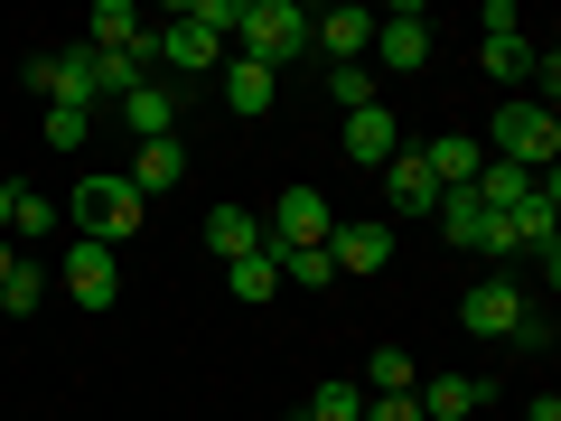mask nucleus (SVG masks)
<instances>
[{
    "label": "nucleus",
    "mask_w": 561,
    "mask_h": 421,
    "mask_svg": "<svg viewBox=\"0 0 561 421\" xmlns=\"http://www.w3.org/2000/svg\"><path fill=\"white\" fill-rule=\"evenodd\" d=\"M234 38H243V57L253 66H300L309 57V10L300 0H243V20H234Z\"/></svg>",
    "instance_id": "1"
},
{
    "label": "nucleus",
    "mask_w": 561,
    "mask_h": 421,
    "mask_svg": "<svg viewBox=\"0 0 561 421\" xmlns=\"http://www.w3.org/2000/svg\"><path fill=\"white\" fill-rule=\"evenodd\" d=\"M66 216L84 225V243H103V253H113V243H131V235H140V216H150V206H140V187H131V179H76Z\"/></svg>",
    "instance_id": "2"
},
{
    "label": "nucleus",
    "mask_w": 561,
    "mask_h": 421,
    "mask_svg": "<svg viewBox=\"0 0 561 421\" xmlns=\"http://www.w3.org/2000/svg\"><path fill=\"white\" fill-rule=\"evenodd\" d=\"M28 94H47V113H94V57L84 47H38V57L20 66Z\"/></svg>",
    "instance_id": "3"
},
{
    "label": "nucleus",
    "mask_w": 561,
    "mask_h": 421,
    "mask_svg": "<svg viewBox=\"0 0 561 421\" xmlns=\"http://www.w3.org/2000/svg\"><path fill=\"white\" fill-rule=\"evenodd\" d=\"M496 160H515V169H552L561 160L552 103H505V113H496Z\"/></svg>",
    "instance_id": "4"
},
{
    "label": "nucleus",
    "mask_w": 561,
    "mask_h": 421,
    "mask_svg": "<svg viewBox=\"0 0 561 421\" xmlns=\"http://www.w3.org/2000/svg\"><path fill=\"white\" fill-rule=\"evenodd\" d=\"M524 309H534V300H524V281H505V272H486L478 291H468V309H459V328H468V338H515V328H524Z\"/></svg>",
    "instance_id": "5"
},
{
    "label": "nucleus",
    "mask_w": 561,
    "mask_h": 421,
    "mask_svg": "<svg viewBox=\"0 0 561 421\" xmlns=\"http://www.w3.org/2000/svg\"><path fill=\"white\" fill-rule=\"evenodd\" d=\"M375 76H412V66H431V20L421 10H393V20H375Z\"/></svg>",
    "instance_id": "6"
},
{
    "label": "nucleus",
    "mask_w": 561,
    "mask_h": 421,
    "mask_svg": "<svg viewBox=\"0 0 561 421\" xmlns=\"http://www.w3.org/2000/svg\"><path fill=\"white\" fill-rule=\"evenodd\" d=\"M328 235H337V216H328L319 187H280V206H272V225H262V243H328Z\"/></svg>",
    "instance_id": "7"
},
{
    "label": "nucleus",
    "mask_w": 561,
    "mask_h": 421,
    "mask_svg": "<svg viewBox=\"0 0 561 421\" xmlns=\"http://www.w3.org/2000/svg\"><path fill=\"white\" fill-rule=\"evenodd\" d=\"M206 66H225V38H206L187 10H169V29H160V76L179 84V76H206Z\"/></svg>",
    "instance_id": "8"
},
{
    "label": "nucleus",
    "mask_w": 561,
    "mask_h": 421,
    "mask_svg": "<svg viewBox=\"0 0 561 421\" xmlns=\"http://www.w3.org/2000/svg\"><path fill=\"white\" fill-rule=\"evenodd\" d=\"M66 291H76L84 309H113V300H122V262L103 253V243L76 235V253H66Z\"/></svg>",
    "instance_id": "9"
},
{
    "label": "nucleus",
    "mask_w": 561,
    "mask_h": 421,
    "mask_svg": "<svg viewBox=\"0 0 561 421\" xmlns=\"http://www.w3.org/2000/svg\"><path fill=\"white\" fill-rule=\"evenodd\" d=\"M309 47H319L328 66H365V47H375V10H328V20H309Z\"/></svg>",
    "instance_id": "10"
},
{
    "label": "nucleus",
    "mask_w": 561,
    "mask_h": 421,
    "mask_svg": "<svg viewBox=\"0 0 561 421\" xmlns=\"http://www.w3.org/2000/svg\"><path fill=\"white\" fill-rule=\"evenodd\" d=\"M383 197H393V216H431L440 206V179L421 169V150H393L383 160Z\"/></svg>",
    "instance_id": "11"
},
{
    "label": "nucleus",
    "mask_w": 561,
    "mask_h": 421,
    "mask_svg": "<svg viewBox=\"0 0 561 421\" xmlns=\"http://www.w3.org/2000/svg\"><path fill=\"white\" fill-rule=\"evenodd\" d=\"M328 262H337V272H383V262H393V225H337V235H328Z\"/></svg>",
    "instance_id": "12"
},
{
    "label": "nucleus",
    "mask_w": 561,
    "mask_h": 421,
    "mask_svg": "<svg viewBox=\"0 0 561 421\" xmlns=\"http://www.w3.org/2000/svg\"><path fill=\"white\" fill-rule=\"evenodd\" d=\"M412 402H421V421H468L478 402H496L478 375H431V384H412Z\"/></svg>",
    "instance_id": "13"
},
{
    "label": "nucleus",
    "mask_w": 561,
    "mask_h": 421,
    "mask_svg": "<svg viewBox=\"0 0 561 421\" xmlns=\"http://www.w3.org/2000/svg\"><path fill=\"white\" fill-rule=\"evenodd\" d=\"M122 179L140 187V206H150V197H169V187L187 179V150H179V132H169V140H140V160L122 169Z\"/></svg>",
    "instance_id": "14"
},
{
    "label": "nucleus",
    "mask_w": 561,
    "mask_h": 421,
    "mask_svg": "<svg viewBox=\"0 0 561 421\" xmlns=\"http://www.w3.org/2000/svg\"><path fill=\"white\" fill-rule=\"evenodd\" d=\"M393 150H402V132H393V103H365V113H346V160L383 169Z\"/></svg>",
    "instance_id": "15"
},
{
    "label": "nucleus",
    "mask_w": 561,
    "mask_h": 421,
    "mask_svg": "<svg viewBox=\"0 0 561 421\" xmlns=\"http://www.w3.org/2000/svg\"><path fill=\"white\" fill-rule=\"evenodd\" d=\"M421 169H431V179L440 187H478V169H486V150L468 132H440V140H421Z\"/></svg>",
    "instance_id": "16"
},
{
    "label": "nucleus",
    "mask_w": 561,
    "mask_h": 421,
    "mask_svg": "<svg viewBox=\"0 0 561 421\" xmlns=\"http://www.w3.org/2000/svg\"><path fill=\"white\" fill-rule=\"evenodd\" d=\"M169 113H179V84H169V76H150V84L122 94V122H131L140 140H169Z\"/></svg>",
    "instance_id": "17"
},
{
    "label": "nucleus",
    "mask_w": 561,
    "mask_h": 421,
    "mask_svg": "<svg viewBox=\"0 0 561 421\" xmlns=\"http://www.w3.org/2000/svg\"><path fill=\"white\" fill-rule=\"evenodd\" d=\"M262 253H272V272L290 281V291H328V281H337L328 243H262Z\"/></svg>",
    "instance_id": "18"
},
{
    "label": "nucleus",
    "mask_w": 561,
    "mask_h": 421,
    "mask_svg": "<svg viewBox=\"0 0 561 421\" xmlns=\"http://www.w3.org/2000/svg\"><path fill=\"white\" fill-rule=\"evenodd\" d=\"M206 243H216L225 262L262 253V216H253V206H206Z\"/></svg>",
    "instance_id": "19"
},
{
    "label": "nucleus",
    "mask_w": 561,
    "mask_h": 421,
    "mask_svg": "<svg viewBox=\"0 0 561 421\" xmlns=\"http://www.w3.org/2000/svg\"><path fill=\"white\" fill-rule=\"evenodd\" d=\"M272 94H280V76H272V66H253V57H234V66H225V103H234L243 122H253V113H272Z\"/></svg>",
    "instance_id": "20"
},
{
    "label": "nucleus",
    "mask_w": 561,
    "mask_h": 421,
    "mask_svg": "<svg viewBox=\"0 0 561 421\" xmlns=\"http://www.w3.org/2000/svg\"><path fill=\"white\" fill-rule=\"evenodd\" d=\"M140 29H150V20H140L131 0H94V38H84V47H94V57H122Z\"/></svg>",
    "instance_id": "21"
},
{
    "label": "nucleus",
    "mask_w": 561,
    "mask_h": 421,
    "mask_svg": "<svg viewBox=\"0 0 561 421\" xmlns=\"http://www.w3.org/2000/svg\"><path fill=\"white\" fill-rule=\"evenodd\" d=\"M225 291H234L243 309H262L280 291V272H272V253H243V262H225Z\"/></svg>",
    "instance_id": "22"
},
{
    "label": "nucleus",
    "mask_w": 561,
    "mask_h": 421,
    "mask_svg": "<svg viewBox=\"0 0 561 421\" xmlns=\"http://www.w3.org/2000/svg\"><path fill=\"white\" fill-rule=\"evenodd\" d=\"M57 216H66L57 197H28V187H20V197H10V243H47V235H57Z\"/></svg>",
    "instance_id": "23"
},
{
    "label": "nucleus",
    "mask_w": 561,
    "mask_h": 421,
    "mask_svg": "<svg viewBox=\"0 0 561 421\" xmlns=\"http://www.w3.org/2000/svg\"><path fill=\"white\" fill-rule=\"evenodd\" d=\"M534 57H542V47L524 38V29H515V38H486V76H496V84H524V76H534Z\"/></svg>",
    "instance_id": "24"
},
{
    "label": "nucleus",
    "mask_w": 561,
    "mask_h": 421,
    "mask_svg": "<svg viewBox=\"0 0 561 421\" xmlns=\"http://www.w3.org/2000/svg\"><path fill=\"white\" fill-rule=\"evenodd\" d=\"M375 94H383V76H375V66H328V103H346V113H365Z\"/></svg>",
    "instance_id": "25"
},
{
    "label": "nucleus",
    "mask_w": 561,
    "mask_h": 421,
    "mask_svg": "<svg viewBox=\"0 0 561 421\" xmlns=\"http://www.w3.org/2000/svg\"><path fill=\"white\" fill-rule=\"evenodd\" d=\"M38 300H47V272H38V262H20V272L0 281V309H10V319H28Z\"/></svg>",
    "instance_id": "26"
},
{
    "label": "nucleus",
    "mask_w": 561,
    "mask_h": 421,
    "mask_svg": "<svg viewBox=\"0 0 561 421\" xmlns=\"http://www.w3.org/2000/svg\"><path fill=\"white\" fill-rule=\"evenodd\" d=\"M365 375H375V394H412V384H421V365L402 356V346H375V365H365Z\"/></svg>",
    "instance_id": "27"
},
{
    "label": "nucleus",
    "mask_w": 561,
    "mask_h": 421,
    "mask_svg": "<svg viewBox=\"0 0 561 421\" xmlns=\"http://www.w3.org/2000/svg\"><path fill=\"white\" fill-rule=\"evenodd\" d=\"M309 421H365V384H319Z\"/></svg>",
    "instance_id": "28"
},
{
    "label": "nucleus",
    "mask_w": 561,
    "mask_h": 421,
    "mask_svg": "<svg viewBox=\"0 0 561 421\" xmlns=\"http://www.w3.org/2000/svg\"><path fill=\"white\" fill-rule=\"evenodd\" d=\"M38 132H47V150H84L94 140V113H47Z\"/></svg>",
    "instance_id": "29"
},
{
    "label": "nucleus",
    "mask_w": 561,
    "mask_h": 421,
    "mask_svg": "<svg viewBox=\"0 0 561 421\" xmlns=\"http://www.w3.org/2000/svg\"><path fill=\"white\" fill-rule=\"evenodd\" d=\"M187 20H197L206 38H234V20H243V0H187Z\"/></svg>",
    "instance_id": "30"
},
{
    "label": "nucleus",
    "mask_w": 561,
    "mask_h": 421,
    "mask_svg": "<svg viewBox=\"0 0 561 421\" xmlns=\"http://www.w3.org/2000/svg\"><path fill=\"white\" fill-rule=\"evenodd\" d=\"M365 421H421L412 394H365Z\"/></svg>",
    "instance_id": "31"
},
{
    "label": "nucleus",
    "mask_w": 561,
    "mask_h": 421,
    "mask_svg": "<svg viewBox=\"0 0 561 421\" xmlns=\"http://www.w3.org/2000/svg\"><path fill=\"white\" fill-rule=\"evenodd\" d=\"M478 29H486V38H515L524 10H515V0H486V20H478Z\"/></svg>",
    "instance_id": "32"
},
{
    "label": "nucleus",
    "mask_w": 561,
    "mask_h": 421,
    "mask_svg": "<svg viewBox=\"0 0 561 421\" xmlns=\"http://www.w3.org/2000/svg\"><path fill=\"white\" fill-rule=\"evenodd\" d=\"M524 421H561V402H552V394H542V402H524Z\"/></svg>",
    "instance_id": "33"
},
{
    "label": "nucleus",
    "mask_w": 561,
    "mask_h": 421,
    "mask_svg": "<svg viewBox=\"0 0 561 421\" xmlns=\"http://www.w3.org/2000/svg\"><path fill=\"white\" fill-rule=\"evenodd\" d=\"M10 272H20V243H10V235H0V281H10Z\"/></svg>",
    "instance_id": "34"
},
{
    "label": "nucleus",
    "mask_w": 561,
    "mask_h": 421,
    "mask_svg": "<svg viewBox=\"0 0 561 421\" xmlns=\"http://www.w3.org/2000/svg\"><path fill=\"white\" fill-rule=\"evenodd\" d=\"M10 197H20V187H0V235H10Z\"/></svg>",
    "instance_id": "35"
}]
</instances>
